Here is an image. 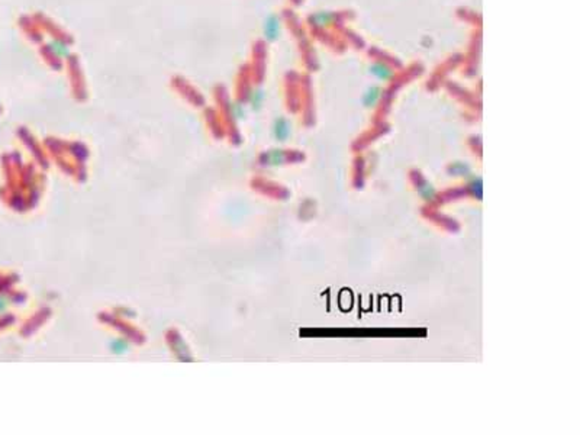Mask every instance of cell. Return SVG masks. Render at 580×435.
Masks as SVG:
<instances>
[{
  "label": "cell",
  "instance_id": "cell-7",
  "mask_svg": "<svg viewBox=\"0 0 580 435\" xmlns=\"http://www.w3.org/2000/svg\"><path fill=\"white\" fill-rule=\"evenodd\" d=\"M263 99H264V93H263V90H260V89H254V90H251L250 92V103H251V106H260V103L263 102Z\"/></svg>",
  "mask_w": 580,
  "mask_h": 435
},
{
  "label": "cell",
  "instance_id": "cell-6",
  "mask_svg": "<svg viewBox=\"0 0 580 435\" xmlns=\"http://www.w3.org/2000/svg\"><path fill=\"white\" fill-rule=\"evenodd\" d=\"M289 132H290L289 122H288L286 119H277V120H276V125H274V134H276V136H277L280 141H283V139L288 138Z\"/></svg>",
  "mask_w": 580,
  "mask_h": 435
},
{
  "label": "cell",
  "instance_id": "cell-1",
  "mask_svg": "<svg viewBox=\"0 0 580 435\" xmlns=\"http://www.w3.org/2000/svg\"><path fill=\"white\" fill-rule=\"evenodd\" d=\"M263 34L264 38L270 42H274L280 38L282 34V20L280 17L274 13H270L269 16L264 19V23H263Z\"/></svg>",
  "mask_w": 580,
  "mask_h": 435
},
{
  "label": "cell",
  "instance_id": "cell-5",
  "mask_svg": "<svg viewBox=\"0 0 580 435\" xmlns=\"http://www.w3.org/2000/svg\"><path fill=\"white\" fill-rule=\"evenodd\" d=\"M380 96H382V89L380 87H376V86H373V87H370L366 93H364V96H363V102H364V105L366 106H375L376 103L379 102V99H380Z\"/></svg>",
  "mask_w": 580,
  "mask_h": 435
},
{
  "label": "cell",
  "instance_id": "cell-4",
  "mask_svg": "<svg viewBox=\"0 0 580 435\" xmlns=\"http://www.w3.org/2000/svg\"><path fill=\"white\" fill-rule=\"evenodd\" d=\"M334 19H335V15H334V13H331V12H324V10L315 13L313 16L310 17L312 25L316 26V28H325V26L329 25Z\"/></svg>",
  "mask_w": 580,
  "mask_h": 435
},
{
  "label": "cell",
  "instance_id": "cell-2",
  "mask_svg": "<svg viewBox=\"0 0 580 435\" xmlns=\"http://www.w3.org/2000/svg\"><path fill=\"white\" fill-rule=\"evenodd\" d=\"M370 73L380 82H389V80H392L393 76H394V71H393L392 68L389 67L387 64H383V63H375L370 67Z\"/></svg>",
  "mask_w": 580,
  "mask_h": 435
},
{
  "label": "cell",
  "instance_id": "cell-3",
  "mask_svg": "<svg viewBox=\"0 0 580 435\" xmlns=\"http://www.w3.org/2000/svg\"><path fill=\"white\" fill-rule=\"evenodd\" d=\"M48 48L58 58H69L70 57V47L61 39H51L48 44Z\"/></svg>",
  "mask_w": 580,
  "mask_h": 435
}]
</instances>
